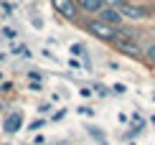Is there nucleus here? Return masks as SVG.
Here are the masks:
<instances>
[{
	"label": "nucleus",
	"mask_w": 155,
	"mask_h": 145,
	"mask_svg": "<svg viewBox=\"0 0 155 145\" xmlns=\"http://www.w3.org/2000/svg\"><path fill=\"white\" fill-rule=\"evenodd\" d=\"M114 43L122 54H130V56H140V46H137V38H135L132 31H114Z\"/></svg>",
	"instance_id": "1"
},
{
	"label": "nucleus",
	"mask_w": 155,
	"mask_h": 145,
	"mask_svg": "<svg viewBox=\"0 0 155 145\" xmlns=\"http://www.w3.org/2000/svg\"><path fill=\"white\" fill-rule=\"evenodd\" d=\"M89 31H92L97 38H102V41H112V38H114V31H117V28L97 18V21H92V23H89Z\"/></svg>",
	"instance_id": "2"
},
{
	"label": "nucleus",
	"mask_w": 155,
	"mask_h": 145,
	"mask_svg": "<svg viewBox=\"0 0 155 145\" xmlns=\"http://www.w3.org/2000/svg\"><path fill=\"white\" fill-rule=\"evenodd\" d=\"M120 15L125 18H147L150 15V8H143V5H135V3H120Z\"/></svg>",
	"instance_id": "3"
},
{
	"label": "nucleus",
	"mask_w": 155,
	"mask_h": 145,
	"mask_svg": "<svg viewBox=\"0 0 155 145\" xmlns=\"http://www.w3.org/2000/svg\"><path fill=\"white\" fill-rule=\"evenodd\" d=\"M54 8H56V13H61L64 18H76V3L74 0H54Z\"/></svg>",
	"instance_id": "4"
},
{
	"label": "nucleus",
	"mask_w": 155,
	"mask_h": 145,
	"mask_svg": "<svg viewBox=\"0 0 155 145\" xmlns=\"http://www.w3.org/2000/svg\"><path fill=\"white\" fill-rule=\"evenodd\" d=\"M21 125H23V112H10L8 117H5V133L8 135H13V133H18L21 130Z\"/></svg>",
	"instance_id": "5"
},
{
	"label": "nucleus",
	"mask_w": 155,
	"mask_h": 145,
	"mask_svg": "<svg viewBox=\"0 0 155 145\" xmlns=\"http://www.w3.org/2000/svg\"><path fill=\"white\" fill-rule=\"evenodd\" d=\"M99 21H104V23H109V25H120V23H122V15H120V10L102 8V10H99Z\"/></svg>",
	"instance_id": "6"
},
{
	"label": "nucleus",
	"mask_w": 155,
	"mask_h": 145,
	"mask_svg": "<svg viewBox=\"0 0 155 145\" xmlns=\"http://www.w3.org/2000/svg\"><path fill=\"white\" fill-rule=\"evenodd\" d=\"M76 5H79V10H84V13H99L104 8V0H76Z\"/></svg>",
	"instance_id": "7"
},
{
	"label": "nucleus",
	"mask_w": 155,
	"mask_h": 145,
	"mask_svg": "<svg viewBox=\"0 0 155 145\" xmlns=\"http://www.w3.org/2000/svg\"><path fill=\"white\" fill-rule=\"evenodd\" d=\"M145 59H147V61H150L153 66H155V43H150V46L145 49Z\"/></svg>",
	"instance_id": "8"
},
{
	"label": "nucleus",
	"mask_w": 155,
	"mask_h": 145,
	"mask_svg": "<svg viewBox=\"0 0 155 145\" xmlns=\"http://www.w3.org/2000/svg\"><path fill=\"white\" fill-rule=\"evenodd\" d=\"M13 54H21V56H31V51H28V49H23L21 43H15V46H13Z\"/></svg>",
	"instance_id": "9"
},
{
	"label": "nucleus",
	"mask_w": 155,
	"mask_h": 145,
	"mask_svg": "<svg viewBox=\"0 0 155 145\" xmlns=\"http://www.w3.org/2000/svg\"><path fill=\"white\" fill-rule=\"evenodd\" d=\"M71 54H76V56H84V49H81V43H74V46H71Z\"/></svg>",
	"instance_id": "10"
},
{
	"label": "nucleus",
	"mask_w": 155,
	"mask_h": 145,
	"mask_svg": "<svg viewBox=\"0 0 155 145\" xmlns=\"http://www.w3.org/2000/svg\"><path fill=\"white\" fill-rule=\"evenodd\" d=\"M41 127H43V120H36V122L28 125V130H41Z\"/></svg>",
	"instance_id": "11"
},
{
	"label": "nucleus",
	"mask_w": 155,
	"mask_h": 145,
	"mask_svg": "<svg viewBox=\"0 0 155 145\" xmlns=\"http://www.w3.org/2000/svg\"><path fill=\"white\" fill-rule=\"evenodd\" d=\"M3 33L8 36V38H13V36H15V31H13V28H3Z\"/></svg>",
	"instance_id": "12"
},
{
	"label": "nucleus",
	"mask_w": 155,
	"mask_h": 145,
	"mask_svg": "<svg viewBox=\"0 0 155 145\" xmlns=\"http://www.w3.org/2000/svg\"><path fill=\"white\" fill-rule=\"evenodd\" d=\"M104 3H109V5H120L122 0H104Z\"/></svg>",
	"instance_id": "13"
},
{
	"label": "nucleus",
	"mask_w": 155,
	"mask_h": 145,
	"mask_svg": "<svg viewBox=\"0 0 155 145\" xmlns=\"http://www.w3.org/2000/svg\"><path fill=\"white\" fill-rule=\"evenodd\" d=\"M0 107H3V104H0Z\"/></svg>",
	"instance_id": "14"
}]
</instances>
